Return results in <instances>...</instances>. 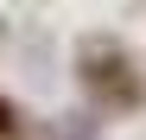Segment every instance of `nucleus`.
I'll return each instance as SVG.
<instances>
[{
    "label": "nucleus",
    "instance_id": "obj_1",
    "mask_svg": "<svg viewBox=\"0 0 146 140\" xmlns=\"http://www.w3.org/2000/svg\"><path fill=\"white\" fill-rule=\"evenodd\" d=\"M7 127H13V121H7V108H0V134H7Z\"/></svg>",
    "mask_w": 146,
    "mask_h": 140
}]
</instances>
